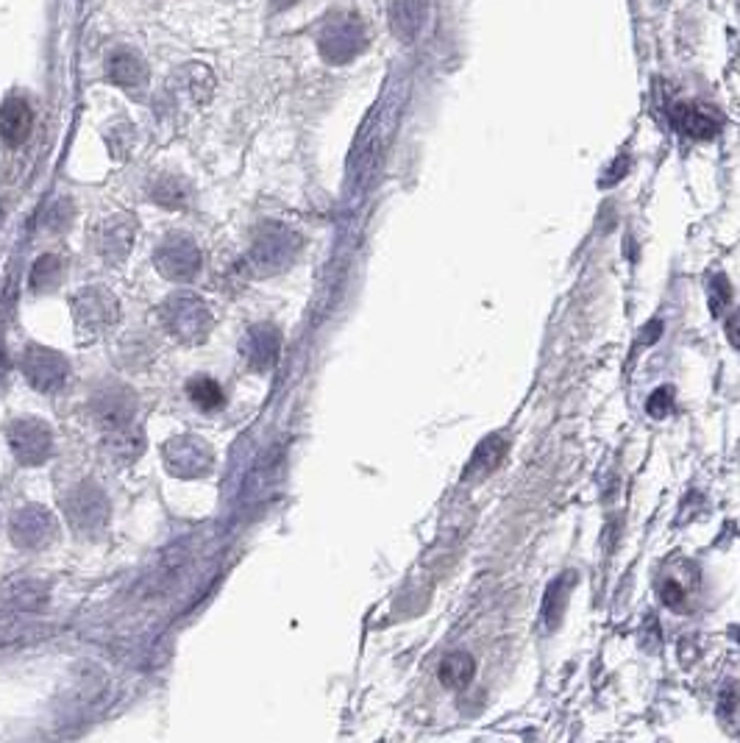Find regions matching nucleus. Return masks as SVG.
<instances>
[{
	"label": "nucleus",
	"instance_id": "1",
	"mask_svg": "<svg viewBox=\"0 0 740 743\" xmlns=\"http://www.w3.org/2000/svg\"><path fill=\"white\" fill-rule=\"evenodd\" d=\"M364 29L353 14H340V18L329 20L320 34L318 45L326 62L331 64H348L357 59L364 47Z\"/></svg>",
	"mask_w": 740,
	"mask_h": 743
},
{
	"label": "nucleus",
	"instance_id": "2",
	"mask_svg": "<svg viewBox=\"0 0 740 743\" xmlns=\"http://www.w3.org/2000/svg\"><path fill=\"white\" fill-rule=\"evenodd\" d=\"M165 320H168L170 331L181 340H201L209 329V312L203 309V304L192 296H176L173 301L165 307Z\"/></svg>",
	"mask_w": 740,
	"mask_h": 743
},
{
	"label": "nucleus",
	"instance_id": "3",
	"mask_svg": "<svg viewBox=\"0 0 740 743\" xmlns=\"http://www.w3.org/2000/svg\"><path fill=\"white\" fill-rule=\"evenodd\" d=\"M9 443H12L14 457L23 465H36L51 454V429L42 421L23 418L9 429Z\"/></svg>",
	"mask_w": 740,
	"mask_h": 743
},
{
	"label": "nucleus",
	"instance_id": "4",
	"mask_svg": "<svg viewBox=\"0 0 740 743\" xmlns=\"http://www.w3.org/2000/svg\"><path fill=\"white\" fill-rule=\"evenodd\" d=\"M25 376L31 379L36 390H56L67 379V362L51 349H31L23 360Z\"/></svg>",
	"mask_w": 740,
	"mask_h": 743
},
{
	"label": "nucleus",
	"instance_id": "5",
	"mask_svg": "<svg viewBox=\"0 0 740 743\" xmlns=\"http://www.w3.org/2000/svg\"><path fill=\"white\" fill-rule=\"evenodd\" d=\"M157 265L168 279L187 282L195 276V270L201 267V254L195 251V245L187 243V240H176V243L165 245L157 256Z\"/></svg>",
	"mask_w": 740,
	"mask_h": 743
},
{
	"label": "nucleus",
	"instance_id": "6",
	"mask_svg": "<svg viewBox=\"0 0 740 743\" xmlns=\"http://www.w3.org/2000/svg\"><path fill=\"white\" fill-rule=\"evenodd\" d=\"M34 128V112L23 98H9L0 106V137L7 146H23Z\"/></svg>",
	"mask_w": 740,
	"mask_h": 743
},
{
	"label": "nucleus",
	"instance_id": "7",
	"mask_svg": "<svg viewBox=\"0 0 740 743\" xmlns=\"http://www.w3.org/2000/svg\"><path fill=\"white\" fill-rule=\"evenodd\" d=\"M106 76L117 87L137 89L148 78V67H145V62L134 51H115L109 56V62H106Z\"/></svg>",
	"mask_w": 740,
	"mask_h": 743
},
{
	"label": "nucleus",
	"instance_id": "8",
	"mask_svg": "<svg viewBox=\"0 0 740 743\" xmlns=\"http://www.w3.org/2000/svg\"><path fill=\"white\" fill-rule=\"evenodd\" d=\"M14 538H18V543H23V546H47V540L53 538L51 516L36 510V507H31V510L25 512H18V516H14Z\"/></svg>",
	"mask_w": 740,
	"mask_h": 743
},
{
	"label": "nucleus",
	"instance_id": "9",
	"mask_svg": "<svg viewBox=\"0 0 740 743\" xmlns=\"http://www.w3.org/2000/svg\"><path fill=\"white\" fill-rule=\"evenodd\" d=\"M504 452H507V441H504L501 435L485 437V441L476 446L471 463L465 465V482H479V479H485L487 474L501 463Z\"/></svg>",
	"mask_w": 740,
	"mask_h": 743
},
{
	"label": "nucleus",
	"instance_id": "10",
	"mask_svg": "<svg viewBox=\"0 0 740 743\" xmlns=\"http://www.w3.org/2000/svg\"><path fill=\"white\" fill-rule=\"evenodd\" d=\"M474 673H476V660L468 655V651H454V655L443 657V662H440L437 668L440 682L446 688H452V691L468 688L471 680H474Z\"/></svg>",
	"mask_w": 740,
	"mask_h": 743
},
{
	"label": "nucleus",
	"instance_id": "11",
	"mask_svg": "<svg viewBox=\"0 0 740 743\" xmlns=\"http://www.w3.org/2000/svg\"><path fill=\"white\" fill-rule=\"evenodd\" d=\"M245 357L254 368H271L278 357V335L271 326H260L245 340Z\"/></svg>",
	"mask_w": 740,
	"mask_h": 743
},
{
	"label": "nucleus",
	"instance_id": "12",
	"mask_svg": "<svg viewBox=\"0 0 740 743\" xmlns=\"http://www.w3.org/2000/svg\"><path fill=\"white\" fill-rule=\"evenodd\" d=\"M184 463H190V465H187V477H192V474H201V470L209 468V448L203 446L201 441H192V437H190V448L184 452V443L173 441L168 446L170 470L181 474Z\"/></svg>",
	"mask_w": 740,
	"mask_h": 743
},
{
	"label": "nucleus",
	"instance_id": "13",
	"mask_svg": "<svg viewBox=\"0 0 740 743\" xmlns=\"http://www.w3.org/2000/svg\"><path fill=\"white\" fill-rule=\"evenodd\" d=\"M421 0H390V25L399 40L410 42L421 31Z\"/></svg>",
	"mask_w": 740,
	"mask_h": 743
},
{
	"label": "nucleus",
	"instance_id": "14",
	"mask_svg": "<svg viewBox=\"0 0 740 743\" xmlns=\"http://www.w3.org/2000/svg\"><path fill=\"white\" fill-rule=\"evenodd\" d=\"M674 120H677V126L683 128L688 137H694V140H710L712 134L718 131L716 117L707 115V112L699 109V106H690V104L677 106Z\"/></svg>",
	"mask_w": 740,
	"mask_h": 743
},
{
	"label": "nucleus",
	"instance_id": "15",
	"mask_svg": "<svg viewBox=\"0 0 740 743\" xmlns=\"http://www.w3.org/2000/svg\"><path fill=\"white\" fill-rule=\"evenodd\" d=\"M190 399L195 401L201 410H218L220 404H223V390H220V384L209 376L192 379Z\"/></svg>",
	"mask_w": 740,
	"mask_h": 743
},
{
	"label": "nucleus",
	"instance_id": "16",
	"mask_svg": "<svg viewBox=\"0 0 740 743\" xmlns=\"http://www.w3.org/2000/svg\"><path fill=\"white\" fill-rule=\"evenodd\" d=\"M646 410H648V415H652V418H665V415L672 413V410H674L672 388H668V384H663L659 390H654L652 399L646 401Z\"/></svg>",
	"mask_w": 740,
	"mask_h": 743
},
{
	"label": "nucleus",
	"instance_id": "17",
	"mask_svg": "<svg viewBox=\"0 0 740 743\" xmlns=\"http://www.w3.org/2000/svg\"><path fill=\"white\" fill-rule=\"evenodd\" d=\"M154 195H157L159 204H165V206L181 204V187L176 184V179H162V184L157 187Z\"/></svg>",
	"mask_w": 740,
	"mask_h": 743
},
{
	"label": "nucleus",
	"instance_id": "18",
	"mask_svg": "<svg viewBox=\"0 0 740 743\" xmlns=\"http://www.w3.org/2000/svg\"><path fill=\"white\" fill-rule=\"evenodd\" d=\"M710 301H712V312H721V309L729 304V285L723 276H716V279L710 282Z\"/></svg>",
	"mask_w": 740,
	"mask_h": 743
},
{
	"label": "nucleus",
	"instance_id": "19",
	"mask_svg": "<svg viewBox=\"0 0 740 743\" xmlns=\"http://www.w3.org/2000/svg\"><path fill=\"white\" fill-rule=\"evenodd\" d=\"M663 602L668 604V607H679V604L685 602V591L677 585V582H665V585H663Z\"/></svg>",
	"mask_w": 740,
	"mask_h": 743
},
{
	"label": "nucleus",
	"instance_id": "20",
	"mask_svg": "<svg viewBox=\"0 0 740 743\" xmlns=\"http://www.w3.org/2000/svg\"><path fill=\"white\" fill-rule=\"evenodd\" d=\"M727 337H729V343L740 351V309L727 320Z\"/></svg>",
	"mask_w": 740,
	"mask_h": 743
},
{
	"label": "nucleus",
	"instance_id": "21",
	"mask_svg": "<svg viewBox=\"0 0 740 743\" xmlns=\"http://www.w3.org/2000/svg\"><path fill=\"white\" fill-rule=\"evenodd\" d=\"M295 0H273V9H287V7H293Z\"/></svg>",
	"mask_w": 740,
	"mask_h": 743
}]
</instances>
